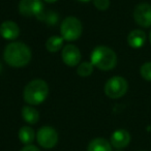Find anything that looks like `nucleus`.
Returning a JSON list of instances; mask_svg holds the SVG:
<instances>
[{
    "label": "nucleus",
    "instance_id": "nucleus-1",
    "mask_svg": "<svg viewBox=\"0 0 151 151\" xmlns=\"http://www.w3.org/2000/svg\"><path fill=\"white\" fill-rule=\"evenodd\" d=\"M31 51L27 45L20 42H14L5 47L3 57L5 62L12 67L26 66L31 60Z\"/></svg>",
    "mask_w": 151,
    "mask_h": 151
},
{
    "label": "nucleus",
    "instance_id": "nucleus-2",
    "mask_svg": "<svg viewBox=\"0 0 151 151\" xmlns=\"http://www.w3.org/2000/svg\"><path fill=\"white\" fill-rule=\"evenodd\" d=\"M49 94V86L44 80L35 79L28 83L24 88L23 97L27 104L32 106L40 105L46 101Z\"/></svg>",
    "mask_w": 151,
    "mask_h": 151
},
{
    "label": "nucleus",
    "instance_id": "nucleus-3",
    "mask_svg": "<svg viewBox=\"0 0 151 151\" xmlns=\"http://www.w3.org/2000/svg\"><path fill=\"white\" fill-rule=\"evenodd\" d=\"M91 63L101 70H110L116 66L117 56L109 47L99 46L91 53Z\"/></svg>",
    "mask_w": 151,
    "mask_h": 151
},
{
    "label": "nucleus",
    "instance_id": "nucleus-4",
    "mask_svg": "<svg viewBox=\"0 0 151 151\" xmlns=\"http://www.w3.org/2000/svg\"><path fill=\"white\" fill-rule=\"evenodd\" d=\"M82 23L75 17H67L62 21L60 26L61 36L67 42L78 40L82 34Z\"/></svg>",
    "mask_w": 151,
    "mask_h": 151
},
{
    "label": "nucleus",
    "instance_id": "nucleus-5",
    "mask_svg": "<svg viewBox=\"0 0 151 151\" xmlns=\"http://www.w3.org/2000/svg\"><path fill=\"white\" fill-rule=\"evenodd\" d=\"M128 89L127 81L122 77H113L105 85V93L110 99H119L126 93Z\"/></svg>",
    "mask_w": 151,
    "mask_h": 151
},
{
    "label": "nucleus",
    "instance_id": "nucleus-6",
    "mask_svg": "<svg viewBox=\"0 0 151 151\" xmlns=\"http://www.w3.org/2000/svg\"><path fill=\"white\" fill-rule=\"evenodd\" d=\"M19 12L25 17H36L42 19L44 4L42 0H21L19 3Z\"/></svg>",
    "mask_w": 151,
    "mask_h": 151
},
{
    "label": "nucleus",
    "instance_id": "nucleus-7",
    "mask_svg": "<svg viewBox=\"0 0 151 151\" xmlns=\"http://www.w3.org/2000/svg\"><path fill=\"white\" fill-rule=\"evenodd\" d=\"M37 142L42 148L51 149L56 146L58 142V134L56 129L51 126H42L40 128L36 134Z\"/></svg>",
    "mask_w": 151,
    "mask_h": 151
},
{
    "label": "nucleus",
    "instance_id": "nucleus-8",
    "mask_svg": "<svg viewBox=\"0 0 151 151\" xmlns=\"http://www.w3.org/2000/svg\"><path fill=\"white\" fill-rule=\"evenodd\" d=\"M134 19L138 25L142 27L151 26V5L148 3H140L134 11Z\"/></svg>",
    "mask_w": 151,
    "mask_h": 151
},
{
    "label": "nucleus",
    "instance_id": "nucleus-9",
    "mask_svg": "<svg viewBox=\"0 0 151 151\" xmlns=\"http://www.w3.org/2000/svg\"><path fill=\"white\" fill-rule=\"evenodd\" d=\"M62 60L67 66H76L80 64L81 52L75 45H66L62 49Z\"/></svg>",
    "mask_w": 151,
    "mask_h": 151
},
{
    "label": "nucleus",
    "instance_id": "nucleus-10",
    "mask_svg": "<svg viewBox=\"0 0 151 151\" xmlns=\"http://www.w3.org/2000/svg\"><path fill=\"white\" fill-rule=\"evenodd\" d=\"M0 35L9 40H14L20 35V28L15 22L4 21L0 25Z\"/></svg>",
    "mask_w": 151,
    "mask_h": 151
},
{
    "label": "nucleus",
    "instance_id": "nucleus-11",
    "mask_svg": "<svg viewBox=\"0 0 151 151\" xmlns=\"http://www.w3.org/2000/svg\"><path fill=\"white\" fill-rule=\"evenodd\" d=\"M130 142V134L125 129H117L111 136V145L117 149L126 147Z\"/></svg>",
    "mask_w": 151,
    "mask_h": 151
},
{
    "label": "nucleus",
    "instance_id": "nucleus-12",
    "mask_svg": "<svg viewBox=\"0 0 151 151\" xmlns=\"http://www.w3.org/2000/svg\"><path fill=\"white\" fill-rule=\"evenodd\" d=\"M146 40V35L142 30H132L127 36V42L132 48L134 49H139L141 47H143V45L145 44Z\"/></svg>",
    "mask_w": 151,
    "mask_h": 151
},
{
    "label": "nucleus",
    "instance_id": "nucleus-13",
    "mask_svg": "<svg viewBox=\"0 0 151 151\" xmlns=\"http://www.w3.org/2000/svg\"><path fill=\"white\" fill-rule=\"evenodd\" d=\"M87 151H112V145L104 138H96L88 144Z\"/></svg>",
    "mask_w": 151,
    "mask_h": 151
},
{
    "label": "nucleus",
    "instance_id": "nucleus-14",
    "mask_svg": "<svg viewBox=\"0 0 151 151\" xmlns=\"http://www.w3.org/2000/svg\"><path fill=\"white\" fill-rule=\"evenodd\" d=\"M22 117L27 123L35 124L40 119V113L35 108L31 106H25L22 109Z\"/></svg>",
    "mask_w": 151,
    "mask_h": 151
},
{
    "label": "nucleus",
    "instance_id": "nucleus-15",
    "mask_svg": "<svg viewBox=\"0 0 151 151\" xmlns=\"http://www.w3.org/2000/svg\"><path fill=\"white\" fill-rule=\"evenodd\" d=\"M34 130L30 126H23L19 130V139L23 144L30 145L34 140Z\"/></svg>",
    "mask_w": 151,
    "mask_h": 151
},
{
    "label": "nucleus",
    "instance_id": "nucleus-16",
    "mask_svg": "<svg viewBox=\"0 0 151 151\" xmlns=\"http://www.w3.org/2000/svg\"><path fill=\"white\" fill-rule=\"evenodd\" d=\"M63 40H64L62 38V36H57V35L51 36L46 42L47 50L52 53L57 52V51H59L63 47Z\"/></svg>",
    "mask_w": 151,
    "mask_h": 151
},
{
    "label": "nucleus",
    "instance_id": "nucleus-17",
    "mask_svg": "<svg viewBox=\"0 0 151 151\" xmlns=\"http://www.w3.org/2000/svg\"><path fill=\"white\" fill-rule=\"evenodd\" d=\"M93 71V64L91 62H82L78 65V68H77V73L81 77H88L92 73Z\"/></svg>",
    "mask_w": 151,
    "mask_h": 151
},
{
    "label": "nucleus",
    "instance_id": "nucleus-18",
    "mask_svg": "<svg viewBox=\"0 0 151 151\" xmlns=\"http://www.w3.org/2000/svg\"><path fill=\"white\" fill-rule=\"evenodd\" d=\"M140 73L142 78L146 81H151V62H146L141 66Z\"/></svg>",
    "mask_w": 151,
    "mask_h": 151
},
{
    "label": "nucleus",
    "instance_id": "nucleus-19",
    "mask_svg": "<svg viewBox=\"0 0 151 151\" xmlns=\"http://www.w3.org/2000/svg\"><path fill=\"white\" fill-rule=\"evenodd\" d=\"M93 3L99 11H106L110 6V0H93Z\"/></svg>",
    "mask_w": 151,
    "mask_h": 151
},
{
    "label": "nucleus",
    "instance_id": "nucleus-20",
    "mask_svg": "<svg viewBox=\"0 0 151 151\" xmlns=\"http://www.w3.org/2000/svg\"><path fill=\"white\" fill-rule=\"evenodd\" d=\"M42 20H46L47 23H48L49 25H54V24L58 21V17H57L56 14L53 13V12H49L48 16H45V14H44Z\"/></svg>",
    "mask_w": 151,
    "mask_h": 151
},
{
    "label": "nucleus",
    "instance_id": "nucleus-21",
    "mask_svg": "<svg viewBox=\"0 0 151 151\" xmlns=\"http://www.w3.org/2000/svg\"><path fill=\"white\" fill-rule=\"evenodd\" d=\"M20 151H40V149H38L36 146H34V145L30 144V145H26V146H24Z\"/></svg>",
    "mask_w": 151,
    "mask_h": 151
},
{
    "label": "nucleus",
    "instance_id": "nucleus-22",
    "mask_svg": "<svg viewBox=\"0 0 151 151\" xmlns=\"http://www.w3.org/2000/svg\"><path fill=\"white\" fill-rule=\"evenodd\" d=\"M44 1H46L48 3H53V2H56L57 0H44Z\"/></svg>",
    "mask_w": 151,
    "mask_h": 151
},
{
    "label": "nucleus",
    "instance_id": "nucleus-23",
    "mask_svg": "<svg viewBox=\"0 0 151 151\" xmlns=\"http://www.w3.org/2000/svg\"><path fill=\"white\" fill-rule=\"evenodd\" d=\"M79 1H82V2H87V1H89V0H79Z\"/></svg>",
    "mask_w": 151,
    "mask_h": 151
},
{
    "label": "nucleus",
    "instance_id": "nucleus-24",
    "mask_svg": "<svg viewBox=\"0 0 151 151\" xmlns=\"http://www.w3.org/2000/svg\"><path fill=\"white\" fill-rule=\"evenodd\" d=\"M149 38H150V42H151V31H150V34H149Z\"/></svg>",
    "mask_w": 151,
    "mask_h": 151
},
{
    "label": "nucleus",
    "instance_id": "nucleus-25",
    "mask_svg": "<svg viewBox=\"0 0 151 151\" xmlns=\"http://www.w3.org/2000/svg\"><path fill=\"white\" fill-rule=\"evenodd\" d=\"M0 70H1V64H0Z\"/></svg>",
    "mask_w": 151,
    "mask_h": 151
},
{
    "label": "nucleus",
    "instance_id": "nucleus-26",
    "mask_svg": "<svg viewBox=\"0 0 151 151\" xmlns=\"http://www.w3.org/2000/svg\"><path fill=\"white\" fill-rule=\"evenodd\" d=\"M117 151H121V150H117Z\"/></svg>",
    "mask_w": 151,
    "mask_h": 151
}]
</instances>
